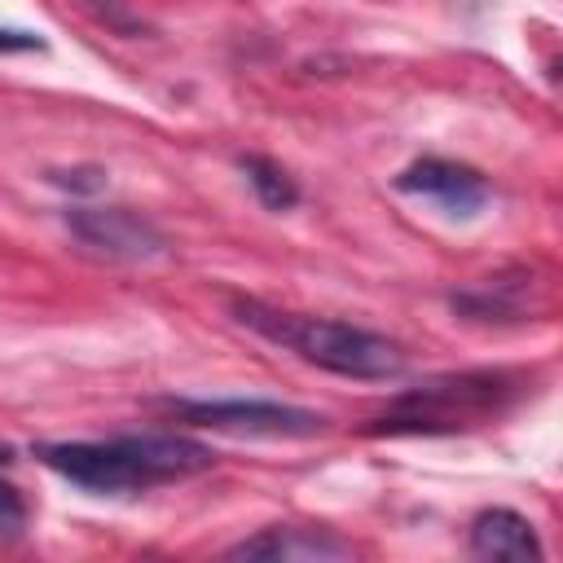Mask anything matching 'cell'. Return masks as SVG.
Segmentation results:
<instances>
[{"label":"cell","mask_w":563,"mask_h":563,"mask_svg":"<svg viewBox=\"0 0 563 563\" xmlns=\"http://www.w3.org/2000/svg\"><path fill=\"white\" fill-rule=\"evenodd\" d=\"M40 457L57 475L92 493H141L154 484L202 475L216 462L207 444L185 435H114V440L44 444Z\"/></svg>","instance_id":"1"},{"label":"cell","mask_w":563,"mask_h":563,"mask_svg":"<svg viewBox=\"0 0 563 563\" xmlns=\"http://www.w3.org/2000/svg\"><path fill=\"white\" fill-rule=\"evenodd\" d=\"M233 317L264 334L268 343L303 356L317 369L343 374V378H396L405 369V352L361 325L330 321V317H303V312H282L260 299H233Z\"/></svg>","instance_id":"2"},{"label":"cell","mask_w":563,"mask_h":563,"mask_svg":"<svg viewBox=\"0 0 563 563\" xmlns=\"http://www.w3.org/2000/svg\"><path fill=\"white\" fill-rule=\"evenodd\" d=\"M515 396V383L506 374H453V378H435L427 387H413L405 391L383 418L374 431H457V427H471L488 413H497L506 400Z\"/></svg>","instance_id":"3"},{"label":"cell","mask_w":563,"mask_h":563,"mask_svg":"<svg viewBox=\"0 0 563 563\" xmlns=\"http://www.w3.org/2000/svg\"><path fill=\"white\" fill-rule=\"evenodd\" d=\"M176 413H185L198 427L246 435H312L325 422L321 413L282 400H176Z\"/></svg>","instance_id":"4"},{"label":"cell","mask_w":563,"mask_h":563,"mask_svg":"<svg viewBox=\"0 0 563 563\" xmlns=\"http://www.w3.org/2000/svg\"><path fill=\"white\" fill-rule=\"evenodd\" d=\"M396 189L400 194H413V198H427L435 202L444 216H457V220H471L488 207L493 189L488 180L466 167V163H449V158H418L409 163L400 176H396Z\"/></svg>","instance_id":"5"},{"label":"cell","mask_w":563,"mask_h":563,"mask_svg":"<svg viewBox=\"0 0 563 563\" xmlns=\"http://www.w3.org/2000/svg\"><path fill=\"white\" fill-rule=\"evenodd\" d=\"M66 224L79 233L84 246L110 260H150L163 251V233L128 207H75Z\"/></svg>","instance_id":"6"},{"label":"cell","mask_w":563,"mask_h":563,"mask_svg":"<svg viewBox=\"0 0 563 563\" xmlns=\"http://www.w3.org/2000/svg\"><path fill=\"white\" fill-rule=\"evenodd\" d=\"M352 545L317 532V528H268L229 550V559H273V563H317V559H347Z\"/></svg>","instance_id":"7"},{"label":"cell","mask_w":563,"mask_h":563,"mask_svg":"<svg viewBox=\"0 0 563 563\" xmlns=\"http://www.w3.org/2000/svg\"><path fill=\"white\" fill-rule=\"evenodd\" d=\"M471 550L479 559H541V541L532 523L515 510H484L471 523Z\"/></svg>","instance_id":"8"},{"label":"cell","mask_w":563,"mask_h":563,"mask_svg":"<svg viewBox=\"0 0 563 563\" xmlns=\"http://www.w3.org/2000/svg\"><path fill=\"white\" fill-rule=\"evenodd\" d=\"M242 172H246V180H251L255 198H260L268 211H290V207L299 202V185H295V180H290L273 158L251 154V158H242Z\"/></svg>","instance_id":"9"},{"label":"cell","mask_w":563,"mask_h":563,"mask_svg":"<svg viewBox=\"0 0 563 563\" xmlns=\"http://www.w3.org/2000/svg\"><path fill=\"white\" fill-rule=\"evenodd\" d=\"M22 523H26V501H22V493H18L9 479H0V537H18Z\"/></svg>","instance_id":"10"},{"label":"cell","mask_w":563,"mask_h":563,"mask_svg":"<svg viewBox=\"0 0 563 563\" xmlns=\"http://www.w3.org/2000/svg\"><path fill=\"white\" fill-rule=\"evenodd\" d=\"M26 48H44V40L31 35V31H9V26H0V53H26Z\"/></svg>","instance_id":"11"},{"label":"cell","mask_w":563,"mask_h":563,"mask_svg":"<svg viewBox=\"0 0 563 563\" xmlns=\"http://www.w3.org/2000/svg\"><path fill=\"white\" fill-rule=\"evenodd\" d=\"M0 462H9V449H0Z\"/></svg>","instance_id":"12"}]
</instances>
